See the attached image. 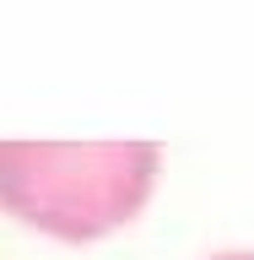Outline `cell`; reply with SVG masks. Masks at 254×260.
Listing matches in <instances>:
<instances>
[{"label":"cell","mask_w":254,"mask_h":260,"mask_svg":"<svg viewBox=\"0 0 254 260\" xmlns=\"http://www.w3.org/2000/svg\"><path fill=\"white\" fill-rule=\"evenodd\" d=\"M152 141H0V211L49 239L87 244L135 222L157 190Z\"/></svg>","instance_id":"6da1fadb"},{"label":"cell","mask_w":254,"mask_h":260,"mask_svg":"<svg viewBox=\"0 0 254 260\" xmlns=\"http://www.w3.org/2000/svg\"><path fill=\"white\" fill-rule=\"evenodd\" d=\"M211 260H254V249H233V255H211Z\"/></svg>","instance_id":"7a4b0ae2"}]
</instances>
